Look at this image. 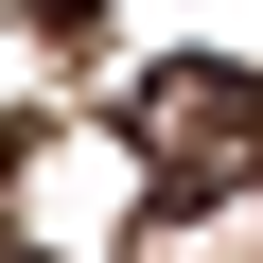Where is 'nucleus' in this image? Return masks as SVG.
Instances as JSON below:
<instances>
[{
	"instance_id": "f257e3e1",
	"label": "nucleus",
	"mask_w": 263,
	"mask_h": 263,
	"mask_svg": "<svg viewBox=\"0 0 263 263\" xmlns=\"http://www.w3.org/2000/svg\"><path fill=\"white\" fill-rule=\"evenodd\" d=\"M123 158H141V193H158V211H211V193H246V176H263V88H246L228 53H176V70H141V88H123Z\"/></svg>"
},
{
	"instance_id": "f03ea898",
	"label": "nucleus",
	"mask_w": 263,
	"mask_h": 263,
	"mask_svg": "<svg viewBox=\"0 0 263 263\" xmlns=\"http://www.w3.org/2000/svg\"><path fill=\"white\" fill-rule=\"evenodd\" d=\"M35 18H53V35H88V18H105V0H35Z\"/></svg>"
},
{
	"instance_id": "7ed1b4c3",
	"label": "nucleus",
	"mask_w": 263,
	"mask_h": 263,
	"mask_svg": "<svg viewBox=\"0 0 263 263\" xmlns=\"http://www.w3.org/2000/svg\"><path fill=\"white\" fill-rule=\"evenodd\" d=\"M0 193H18V105H0Z\"/></svg>"
},
{
	"instance_id": "20e7f679",
	"label": "nucleus",
	"mask_w": 263,
	"mask_h": 263,
	"mask_svg": "<svg viewBox=\"0 0 263 263\" xmlns=\"http://www.w3.org/2000/svg\"><path fill=\"white\" fill-rule=\"evenodd\" d=\"M0 263H35V246H0Z\"/></svg>"
}]
</instances>
